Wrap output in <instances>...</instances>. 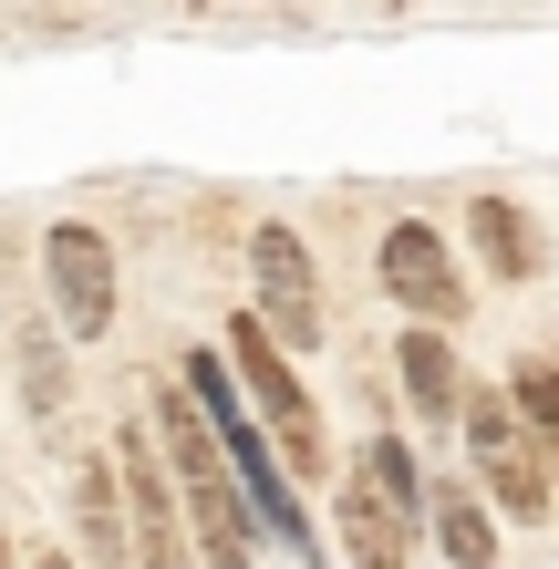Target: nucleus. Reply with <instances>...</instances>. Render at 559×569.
<instances>
[{
    "mask_svg": "<svg viewBox=\"0 0 559 569\" xmlns=\"http://www.w3.org/2000/svg\"><path fill=\"white\" fill-rule=\"evenodd\" d=\"M342 559L352 569H405L415 559V508H393V497H373L352 477L342 487Z\"/></svg>",
    "mask_w": 559,
    "mask_h": 569,
    "instance_id": "7",
    "label": "nucleus"
},
{
    "mask_svg": "<svg viewBox=\"0 0 559 569\" xmlns=\"http://www.w3.org/2000/svg\"><path fill=\"white\" fill-rule=\"evenodd\" d=\"M218 362H228V383H249L239 405H259L270 415V435H280V456L301 466V477H321V466H332V446H321V415H311V393H301V373H290V352L270 342V331H259L249 311L218 331Z\"/></svg>",
    "mask_w": 559,
    "mask_h": 569,
    "instance_id": "1",
    "label": "nucleus"
},
{
    "mask_svg": "<svg viewBox=\"0 0 559 569\" xmlns=\"http://www.w3.org/2000/svg\"><path fill=\"white\" fill-rule=\"evenodd\" d=\"M508 415H529L549 446H559V362H549V352H518V362H508Z\"/></svg>",
    "mask_w": 559,
    "mask_h": 569,
    "instance_id": "13",
    "label": "nucleus"
},
{
    "mask_svg": "<svg viewBox=\"0 0 559 569\" xmlns=\"http://www.w3.org/2000/svg\"><path fill=\"white\" fill-rule=\"evenodd\" d=\"M249 321L270 331L280 352H311L321 342V270L301 249V228H249Z\"/></svg>",
    "mask_w": 559,
    "mask_h": 569,
    "instance_id": "2",
    "label": "nucleus"
},
{
    "mask_svg": "<svg viewBox=\"0 0 559 569\" xmlns=\"http://www.w3.org/2000/svg\"><path fill=\"white\" fill-rule=\"evenodd\" d=\"M383 300H405L415 331H446L456 311H467V270L446 259V239L425 218H393L383 228Z\"/></svg>",
    "mask_w": 559,
    "mask_h": 569,
    "instance_id": "6",
    "label": "nucleus"
},
{
    "mask_svg": "<svg viewBox=\"0 0 559 569\" xmlns=\"http://www.w3.org/2000/svg\"><path fill=\"white\" fill-rule=\"evenodd\" d=\"M21 393H31V415H62V393H73V373H62L42 321H21Z\"/></svg>",
    "mask_w": 559,
    "mask_h": 569,
    "instance_id": "14",
    "label": "nucleus"
},
{
    "mask_svg": "<svg viewBox=\"0 0 559 569\" xmlns=\"http://www.w3.org/2000/svg\"><path fill=\"white\" fill-rule=\"evenodd\" d=\"M352 477H363L373 497H393V508H425V477H415V456H405V446H393V435H383V425L363 435V446H352Z\"/></svg>",
    "mask_w": 559,
    "mask_h": 569,
    "instance_id": "12",
    "label": "nucleus"
},
{
    "mask_svg": "<svg viewBox=\"0 0 559 569\" xmlns=\"http://www.w3.org/2000/svg\"><path fill=\"white\" fill-rule=\"evenodd\" d=\"M425 528H436V549H446L456 569H498V528H487V508H477L456 477L425 487Z\"/></svg>",
    "mask_w": 559,
    "mask_h": 569,
    "instance_id": "10",
    "label": "nucleus"
},
{
    "mask_svg": "<svg viewBox=\"0 0 559 569\" xmlns=\"http://www.w3.org/2000/svg\"><path fill=\"white\" fill-rule=\"evenodd\" d=\"M42 280H52V311H62L73 342L114 331V249H104V228L52 218V228H42Z\"/></svg>",
    "mask_w": 559,
    "mask_h": 569,
    "instance_id": "4",
    "label": "nucleus"
},
{
    "mask_svg": "<svg viewBox=\"0 0 559 569\" xmlns=\"http://www.w3.org/2000/svg\"><path fill=\"white\" fill-rule=\"evenodd\" d=\"M31 569H73V559H62V549H42V559H31Z\"/></svg>",
    "mask_w": 559,
    "mask_h": 569,
    "instance_id": "15",
    "label": "nucleus"
},
{
    "mask_svg": "<svg viewBox=\"0 0 559 569\" xmlns=\"http://www.w3.org/2000/svg\"><path fill=\"white\" fill-rule=\"evenodd\" d=\"M114 497H124V549H136V569H197L187 518H177V477H167L146 425H124V446H114Z\"/></svg>",
    "mask_w": 559,
    "mask_h": 569,
    "instance_id": "3",
    "label": "nucleus"
},
{
    "mask_svg": "<svg viewBox=\"0 0 559 569\" xmlns=\"http://www.w3.org/2000/svg\"><path fill=\"white\" fill-rule=\"evenodd\" d=\"M393 373H405L415 415H467V373H456L446 331H405V352H393Z\"/></svg>",
    "mask_w": 559,
    "mask_h": 569,
    "instance_id": "11",
    "label": "nucleus"
},
{
    "mask_svg": "<svg viewBox=\"0 0 559 569\" xmlns=\"http://www.w3.org/2000/svg\"><path fill=\"white\" fill-rule=\"evenodd\" d=\"M467 446H477V477H487V497H498L508 518H549V466H539V446L518 435V415H508V393H467Z\"/></svg>",
    "mask_w": 559,
    "mask_h": 569,
    "instance_id": "5",
    "label": "nucleus"
},
{
    "mask_svg": "<svg viewBox=\"0 0 559 569\" xmlns=\"http://www.w3.org/2000/svg\"><path fill=\"white\" fill-rule=\"evenodd\" d=\"M467 239H477V259H487V270H498V280H539V270H549L539 228L518 218L508 197H477V208H467Z\"/></svg>",
    "mask_w": 559,
    "mask_h": 569,
    "instance_id": "9",
    "label": "nucleus"
},
{
    "mask_svg": "<svg viewBox=\"0 0 559 569\" xmlns=\"http://www.w3.org/2000/svg\"><path fill=\"white\" fill-rule=\"evenodd\" d=\"M73 528H83V559H93V569H136V549H124V497H114V456H83V477H73Z\"/></svg>",
    "mask_w": 559,
    "mask_h": 569,
    "instance_id": "8",
    "label": "nucleus"
}]
</instances>
